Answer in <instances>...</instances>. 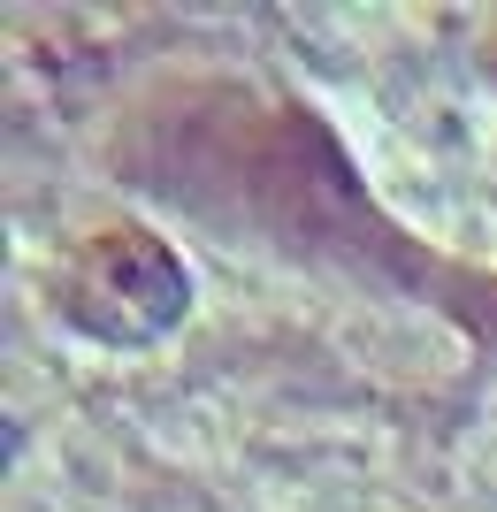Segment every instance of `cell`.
<instances>
[{
	"label": "cell",
	"instance_id": "obj_1",
	"mask_svg": "<svg viewBox=\"0 0 497 512\" xmlns=\"http://www.w3.org/2000/svg\"><path fill=\"white\" fill-rule=\"evenodd\" d=\"M54 306L100 344H161L192 314V268L153 230H100L54 268Z\"/></svg>",
	"mask_w": 497,
	"mask_h": 512
}]
</instances>
